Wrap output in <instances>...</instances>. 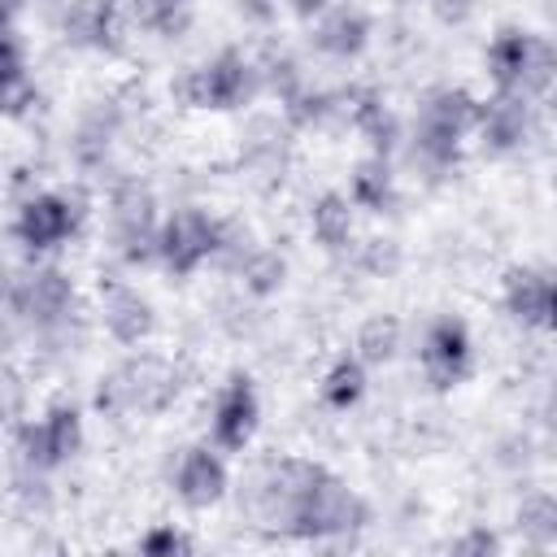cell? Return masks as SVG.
Listing matches in <instances>:
<instances>
[{
  "mask_svg": "<svg viewBox=\"0 0 557 557\" xmlns=\"http://www.w3.org/2000/svg\"><path fill=\"white\" fill-rule=\"evenodd\" d=\"M531 131H535L531 96H522V91H496L492 100H483L474 139H479V148L487 157H509V152H522V144L531 139Z\"/></svg>",
  "mask_w": 557,
  "mask_h": 557,
  "instance_id": "cell-12",
  "label": "cell"
},
{
  "mask_svg": "<svg viewBox=\"0 0 557 557\" xmlns=\"http://www.w3.org/2000/svg\"><path fill=\"white\" fill-rule=\"evenodd\" d=\"M448 548H453V553H466V557H487V553H500L505 540H500L496 531H487V527H470V531L453 535Z\"/></svg>",
  "mask_w": 557,
  "mask_h": 557,
  "instance_id": "cell-34",
  "label": "cell"
},
{
  "mask_svg": "<svg viewBox=\"0 0 557 557\" xmlns=\"http://www.w3.org/2000/svg\"><path fill=\"white\" fill-rule=\"evenodd\" d=\"M513 531L531 548H553L557 544V492H531L513 509Z\"/></svg>",
  "mask_w": 557,
  "mask_h": 557,
  "instance_id": "cell-26",
  "label": "cell"
},
{
  "mask_svg": "<svg viewBox=\"0 0 557 557\" xmlns=\"http://www.w3.org/2000/svg\"><path fill=\"white\" fill-rule=\"evenodd\" d=\"M100 322H104L113 344L139 348L157 331V309H152V300L139 287L117 283V278H109V283L100 278Z\"/></svg>",
  "mask_w": 557,
  "mask_h": 557,
  "instance_id": "cell-14",
  "label": "cell"
},
{
  "mask_svg": "<svg viewBox=\"0 0 557 557\" xmlns=\"http://www.w3.org/2000/svg\"><path fill=\"white\" fill-rule=\"evenodd\" d=\"M231 492V470L218 444H187L174 466V496L187 509H209Z\"/></svg>",
  "mask_w": 557,
  "mask_h": 557,
  "instance_id": "cell-15",
  "label": "cell"
},
{
  "mask_svg": "<svg viewBox=\"0 0 557 557\" xmlns=\"http://www.w3.org/2000/svg\"><path fill=\"white\" fill-rule=\"evenodd\" d=\"M78 287L61 265H30L9 278V313L35 331H57L74 318Z\"/></svg>",
  "mask_w": 557,
  "mask_h": 557,
  "instance_id": "cell-8",
  "label": "cell"
},
{
  "mask_svg": "<svg viewBox=\"0 0 557 557\" xmlns=\"http://www.w3.org/2000/svg\"><path fill=\"white\" fill-rule=\"evenodd\" d=\"M35 104H39V83L35 78H22V83L4 87V113L9 117H26Z\"/></svg>",
  "mask_w": 557,
  "mask_h": 557,
  "instance_id": "cell-35",
  "label": "cell"
},
{
  "mask_svg": "<svg viewBox=\"0 0 557 557\" xmlns=\"http://www.w3.org/2000/svg\"><path fill=\"white\" fill-rule=\"evenodd\" d=\"M400 344H405V326H400L396 313H370V318L357 326V335H352V352H357L370 370L392 366L396 352H400Z\"/></svg>",
  "mask_w": 557,
  "mask_h": 557,
  "instance_id": "cell-25",
  "label": "cell"
},
{
  "mask_svg": "<svg viewBox=\"0 0 557 557\" xmlns=\"http://www.w3.org/2000/svg\"><path fill=\"white\" fill-rule=\"evenodd\" d=\"M257 70H261V87H265L278 104H287L296 91H305V87H309V78H305V70H300V61H296L283 44H265V48L257 52Z\"/></svg>",
  "mask_w": 557,
  "mask_h": 557,
  "instance_id": "cell-27",
  "label": "cell"
},
{
  "mask_svg": "<svg viewBox=\"0 0 557 557\" xmlns=\"http://www.w3.org/2000/svg\"><path fill=\"white\" fill-rule=\"evenodd\" d=\"M22 9H26V0H4V17H9V22H17Z\"/></svg>",
  "mask_w": 557,
  "mask_h": 557,
  "instance_id": "cell-40",
  "label": "cell"
},
{
  "mask_svg": "<svg viewBox=\"0 0 557 557\" xmlns=\"http://www.w3.org/2000/svg\"><path fill=\"white\" fill-rule=\"evenodd\" d=\"M109 226L117 257L126 265H152L161 244V209L157 191L144 178H117L109 191Z\"/></svg>",
  "mask_w": 557,
  "mask_h": 557,
  "instance_id": "cell-6",
  "label": "cell"
},
{
  "mask_svg": "<svg viewBox=\"0 0 557 557\" xmlns=\"http://www.w3.org/2000/svg\"><path fill=\"white\" fill-rule=\"evenodd\" d=\"M222 244V218H213L200 205H183L161 218V244H157V265L174 278L196 274L205 261L218 257Z\"/></svg>",
  "mask_w": 557,
  "mask_h": 557,
  "instance_id": "cell-9",
  "label": "cell"
},
{
  "mask_svg": "<svg viewBox=\"0 0 557 557\" xmlns=\"http://www.w3.org/2000/svg\"><path fill=\"white\" fill-rule=\"evenodd\" d=\"M22 78H35L30 74V52H26V39H22L17 22H9L4 26V87L22 83Z\"/></svg>",
  "mask_w": 557,
  "mask_h": 557,
  "instance_id": "cell-33",
  "label": "cell"
},
{
  "mask_svg": "<svg viewBox=\"0 0 557 557\" xmlns=\"http://www.w3.org/2000/svg\"><path fill=\"white\" fill-rule=\"evenodd\" d=\"M370 522V505L366 496H357L339 474H331L322 466V474L305 487L292 522H287V535L292 540H335V535H352Z\"/></svg>",
  "mask_w": 557,
  "mask_h": 557,
  "instance_id": "cell-4",
  "label": "cell"
},
{
  "mask_svg": "<svg viewBox=\"0 0 557 557\" xmlns=\"http://www.w3.org/2000/svg\"><path fill=\"white\" fill-rule=\"evenodd\" d=\"M405 148H409V161H413L418 170H426V174L440 178V174H448V170L461 165L466 135L453 131V126H440V122H426V117L413 113V131H409Z\"/></svg>",
  "mask_w": 557,
  "mask_h": 557,
  "instance_id": "cell-18",
  "label": "cell"
},
{
  "mask_svg": "<svg viewBox=\"0 0 557 557\" xmlns=\"http://www.w3.org/2000/svg\"><path fill=\"white\" fill-rule=\"evenodd\" d=\"M500 300H505V313L522 326H544L548 318V274L531 270V265H513L505 270V283H500Z\"/></svg>",
  "mask_w": 557,
  "mask_h": 557,
  "instance_id": "cell-22",
  "label": "cell"
},
{
  "mask_svg": "<svg viewBox=\"0 0 557 557\" xmlns=\"http://www.w3.org/2000/svg\"><path fill=\"white\" fill-rule=\"evenodd\" d=\"M131 9L139 17V26L161 39H178L191 26V0H131Z\"/></svg>",
  "mask_w": 557,
  "mask_h": 557,
  "instance_id": "cell-30",
  "label": "cell"
},
{
  "mask_svg": "<svg viewBox=\"0 0 557 557\" xmlns=\"http://www.w3.org/2000/svg\"><path fill=\"white\" fill-rule=\"evenodd\" d=\"M352 200L348 191H322L309 205V231L326 252H344L352 244Z\"/></svg>",
  "mask_w": 557,
  "mask_h": 557,
  "instance_id": "cell-23",
  "label": "cell"
},
{
  "mask_svg": "<svg viewBox=\"0 0 557 557\" xmlns=\"http://www.w3.org/2000/svg\"><path fill=\"white\" fill-rule=\"evenodd\" d=\"M261 426V396H257V383L252 374L235 370L226 374V383L218 387L213 396V413H209V440L222 448V453H244L252 444Z\"/></svg>",
  "mask_w": 557,
  "mask_h": 557,
  "instance_id": "cell-11",
  "label": "cell"
},
{
  "mask_svg": "<svg viewBox=\"0 0 557 557\" xmlns=\"http://www.w3.org/2000/svg\"><path fill=\"white\" fill-rule=\"evenodd\" d=\"M396 4H413V0H396Z\"/></svg>",
  "mask_w": 557,
  "mask_h": 557,
  "instance_id": "cell-41",
  "label": "cell"
},
{
  "mask_svg": "<svg viewBox=\"0 0 557 557\" xmlns=\"http://www.w3.org/2000/svg\"><path fill=\"white\" fill-rule=\"evenodd\" d=\"M117 122H122V113H117V104H109V100H100V104H91V109L83 113V122H78V131H74V144H70L78 170L91 174V170H100V165L109 161V148H113V139H117Z\"/></svg>",
  "mask_w": 557,
  "mask_h": 557,
  "instance_id": "cell-21",
  "label": "cell"
},
{
  "mask_svg": "<svg viewBox=\"0 0 557 557\" xmlns=\"http://www.w3.org/2000/svg\"><path fill=\"white\" fill-rule=\"evenodd\" d=\"M87 222V191L83 187H61V191H30L26 200L13 205L9 235L26 257H44L65 248Z\"/></svg>",
  "mask_w": 557,
  "mask_h": 557,
  "instance_id": "cell-3",
  "label": "cell"
},
{
  "mask_svg": "<svg viewBox=\"0 0 557 557\" xmlns=\"http://www.w3.org/2000/svg\"><path fill=\"white\" fill-rule=\"evenodd\" d=\"M78 448H83V409L65 396L48 400L39 418H26L13 426V453L30 474L61 470L65 461L78 457Z\"/></svg>",
  "mask_w": 557,
  "mask_h": 557,
  "instance_id": "cell-5",
  "label": "cell"
},
{
  "mask_svg": "<svg viewBox=\"0 0 557 557\" xmlns=\"http://www.w3.org/2000/svg\"><path fill=\"white\" fill-rule=\"evenodd\" d=\"M366 383H370V366L357 357V352H339L331 366H326V374H322V405L326 409H335V413H348V409H357L361 405V396H366Z\"/></svg>",
  "mask_w": 557,
  "mask_h": 557,
  "instance_id": "cell-24",
  "label": "cell"
},
{
  "mask_svg": "<svg viewBox=\"0 0 557 557\" xmlns=\"http://www.w3.org/2000/svg\"><path fill=\"white\" fill-rule=\"evenodd\" d=\"M331 4H335V0H287L292 17H300V22H318V17H322Z\"/></svg>",
  "mask_w": 557,
  "mask_h": 557,
  "instance_id": "cell-38",
  "label": "cell"
},
{
  "mask_svg": "<svg viewBox=\"0 0 557 557\" xmlns=\"http://www.w3.org/2000/svg\"><path fill=\"white\" fill-rule=\"evenodd\" d=\"M183 392V374L174 361L157 357V352H135L126 361H117L109 374H100L96 383V413L104 418H131V413H165Z\"/></svg>",
  "mask_w": 557,
  "mask_h": 557,
  "instance_id": "cell-1",
  "label": "cell"
},
{
  "mask_svg": "<svg viewBox=\"0 0 557 557\" xmlns=\"http://www.w3.org/2000/svg\"><path fill=\"white\" fill-rule=\"evenodd\" d=\"M531 30L522 26H500L483 52V70L492 78L496 91H522V74H527V61H531Z\"/></svg>",
  "mask_w": 557,
  "mask_h": 557,
  "instance_id": "cell-19",
  "label": "cell"
},
{
  "mask_svg": "<svg viewBox=\"0 0 557 557\" xmlns=\"http://www.w3.org/2000/svg\"><path fill=\"white\" fill-rule=\"evenodd\" d=\"M318 474H322V461H309V457H274V461H265L248 479V513L257 518V527L287 535V522H292L305 487Z\"/></svg>",
  "mask_w": 557,
  "mask_h": 557,
  "instance_id": "cell-7",
  "label": "cell"
},
{
  "mask_svg": "<svg viewBox=\"0 0 557 557\" xmlns=\"http://www.w3.org/2000/svg\"><path fill=\"white\" fill-rule=\"evenodd\" d=\"M374 22L361 4H331L318 22H313V48L331 61H357L370 48Z\"/></svg>",
  "mask_w": 557,
  "mask_h": 557,
  "instance_id": "cell-17",
  "label": "cell"
},
{
  "mask_svg": "<svg viewBox=\"0 0 557 557\" xmlns=\"http://www.w3.org/2000/svg\"><path fill=\"white\" fill-rule=\"evenodd\" d=\"M257 91H261V70L257 57H248L244 48H222L209 61L187 65L170 83V96L183 109H213V113H235L252 104Z\"/></svg>",
  "mask_w": 557,
  "mask_h": 557,
  "instance_id": "cell-2",
  "label": "cell"
},
{
  "mask_svg": "<svg viewBox=\"0 0 557 557\" xmlns=\"http://www.w3.org/2000/svg\"><path fill=\"white\" fill-rule=\"evenodd\" d=\"M331 117H339V91H326L313 83L283 104V122L292 131H313V126H326Z\"/></svg>",
  "mask_w": 557,
  "mask_h": 557,
  "instance_id": "cell-28",
  "label": "cell"
},
{
  "mask_svg": "<svg viewBox=\"0 0 557 557\" xmlns=\"http://www.w3.org/2000/svg\"><path fill=\"white\" fill-rule=\"evenodd\" d=\"M348 200L366 213H392L400 191H396V174H392V157H379V152H366L352 174H348Z\"/></svg>",
  "mask_w": 557,
  "mask_h": 557,
  "instance_id": "cell-20",
  "label": "cell"
},
{
  "mask_svg": "<svg viewBox=\"0 0 557 557\" xmlns=\"http://www.w3.org/2000/svg\"><path fill=\"white\" fill-rule=\"evenodd\" d=\"M553 83H557V44L535 35L531 39V61H527V74H522V96L540 100V96H548Z\"/></svg>",
  "mask_w": 557,
  "mask_h": 557,
  "instance_id": "cell-31",
  "label": "cell"
},
{
  "mask_svg": "<svg viewBox=\"0 0 557 557\" xmlns=\"http://www.w3.org/2000/svg\"><path fill=\"white\" fill-rule=\"evenodd\" d=\"M426 9H431V17H435L440 26H461V22L470 17L474 0H426Z\"/></svg>",
  "mask_w": 557,
  "mask_h": 557,
  "instance_id": "cell-36",
  "label": "cell"
},
{
  "mask_svg": "<svg viewBox=\"0 0 557 557\" xmlns=\"http://www.w3.org/2000/svg\"><path fill=\"white\" fill-rule=\"evenodd\" d=\"M544 326L557 335V274H548V318H544Z\"/></svg>",
  "mask_w": 557,
  "mask_h": 557,
  "instance_id": "cell-39",
  "label": "cell"
},
{
  "mask_svg": "<svg viewBox=\"0 0 557 557\" xmlns=\"http://www.w3.org/2000/svg\"><path fill=\"white\" fill-rule=\"evenodd\" d=\"M61 35L74 48H96V52L117 57L126 48L122 0H70L61 13Z\"/></svg>",
  "mask_w": 557,
  "mask_h": 557,
  "instance_id": "cell-16",
  "label": "cell"
},
{
  "mask_svg": "<svg viewBox=\"0 0 557 557\" xmlns=\"http://www.w3.org/2000/svg\"><path fill=\"white\" fill-rule=\"evenodd\" d=\"M191 548H196L191 535L178 531L174 522H157V527H148L139 535V553H148V557H187Z\"/></svg>",
  "mask_w": 557,
  "mask_h": 557,
  "instance_id": "cell-32",
  "label": "cell"
},
{
  "mask_svg": "<svg viewBox=\"0 0 557 557\" xmlns=\"http://www.w3.org/2000/svg\"><path fill=\"white\" fill-rule=\"evenodd\" d=\"M418 370L435 392H453L470 379L474 370V339L470 326L453 313H440L426 322L422 344H418Z\"/></svg>",
  "mask_w": 557,
  "mask_h": 557,
  "instance_id": "cell-10",
  "label": "cell"
},
{
  "mask_svg": "<svg viewBox=\"0 0 557 557\" xmlns=\"http://www.w3.org/2000/svg\"><path fill=\"white\" fill-rule=\"evenodd\" d=\"M235 9H239V17H244V22H257V26L274 22V13H278V4H274V0H235Z\"/></svg>",
  "mask_w": 557,
  "mask_h": 557,
  "instance_id": "cell-37",
  "label": "cell"
},
{
  "mask_svg": "<svg viewBox=\"0 0 557 557\" xmlns=\"http://www.w3.org/2000/svg\"><path fill=\"white\" fill-rule=\"evenodd\" d=\"M239 278H244V292L265 300V296H278L283 283H287V257L278 248H252V257L239 265Z\"/></svg>",
  "mask_w": 557,
  "mask_h": 557,
  "instance_id": "cell-29",
  "label": "cell"
},
{
  "mask_svg": "<svg viewBox=\"0 0 557 557\" xmlns=\"http://www.w3.org/2000/svg\"><path fill=\"white\" fill-rule=\"evenodd\" d=\"M339 117H344V122L370 144V152H379V157H392V152L400 148V139H405L396 109H392L387 96H383L379 87H370V83L339 91Z\"/></svg>",
  "mask_w": 557,
  "mask_h": 557,
  "instance_id": "cell-13",
  "label": "cell"
}]
</instances>
